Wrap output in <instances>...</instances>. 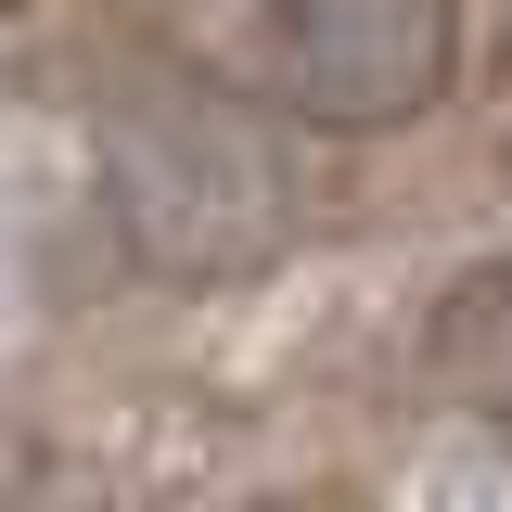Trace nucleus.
<instances>
[{
	"label": "nucleus",
	"instance_id": "1",
	"mask_svg": "<svg viewBox=\"0 0 512 512\" xmlns=\"http://www.w3.org/2000/svg\"><path fill=\"white\" fill-rule=\"evenodd\" d=\"M244 52H256V90L295 128L384 141V128L448 103V77H461V0H256Z\"/></svg>",
	"mask_w": 512,
	"mask_h": 512
},
{
	"label": "nucleus",
	"instance_id": "2",
	"mask_svg": "<svg viewBox=\"0 0 512 512\" xmlns=\"http://www.w3.org/2000/svg\"><path fill=\"white\" fill-rule=\"evenodd\" d=\"M116 192H128V231L167 256V269H244L282 218V192L256 167L231 116L205 103H154V116L116 128Z\"/></svg>",
	"mask_w": 512,
	"mask_h": 512
},
{
	"label": "nucleus",
	"instance_id": "3",
	"mask_svg": "<svg viewBox=\"0 0 512 512\" xmlns=\"http://www.w3.org/2000/svg\"><path fill=\"white\" fill-rule=\"evenodd\" d=\"M423 372H436V397L461 410V423L512 436V256L461 269V282L436 295V320H423Z\"/></svg>",
	"mask_w": 512,
	"mask_h": 512
}]
</instances>
